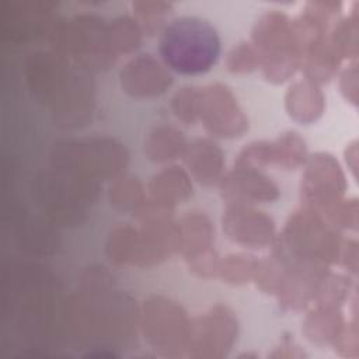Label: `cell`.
Listing matches in <instances>:
<instances>
[{
  "mask_svg": "<svg viewBox=\"0 0 359 359\" xmlns=\"http://www.w3.org/2000/svg\"><path fill=\"white\" fill-rule=\"evenodd\" d=\"M160 56L164 65L184 76L209 72L220 56V38L206 20L182 15L168 22L160 36Z\"/></svg>",
  "mask_w": 359,
  "mask_h": 359,
  "instance_id": "obj_1",
  "label": "cell"
},
{
  "mask_svg": "<svg viewBox=\"0 0 359 359\" xmlns=\"http://www.w3.org/2000/svg\"><path fill=\"white\" fill-rule=\"evenodd\" d=\"M252 42L268 80L282 83L300 65V48L293 22L279 10H268L257 20Z\"/></svg>",
  "mask_w": 359,
  "mask_h": 359,
  "instance_id": "obj_2",
  "label": "cell"
},
{
  "mask_svg": "<svg viewBox=\"0 0 359 359\" xmlns=\"http://www.w3.org/2000/svg\"><path fill=\"white\" fill-rule=\"evenodd\" d=\"M49 36L60 56H72L86 67L108 65L115 57L108 24L94 14H80L55 21Z\"/></svg>",
  "mask_w": 359,
  "mask_h": 359,
  "instance_id": "obj_3",
  "label": "cell"
},
{
  "mask_svg": "<svg viewBox=\"0 0 359 359\" xmlns=\"http://www.w3.org/2000/svg\"><path fill=\"white\" fill-rule=\"evenodd\" d=\"M55 164L76 175L105 177L112 175L125 165V149L111 139H93L87 142H69L55 151Z\"/></svg>",
  "mask_w": 359,
  "mask_h": 359,
  "instance_id": "obj_4",
  "label": "cell"
},
{
  "mask_svg": "<svg viewBox=\"0 0 359 359\" xmlns=\"http://www.w3.org/2000/svg\"><path fill=\"white\" fill-rule=\"evenodd\" d=\"M199 118L210 133L222 137L240 136L248 128L237 100L222 84H210L201 90Z\"/></svg>",
  "mask_w": 359,
  "mask_h": 359,
  "instance_id": "obj_5",
  "label": "cell"
},
{
  "mask_svg": "<svg viewBox=\"0 0 359 359\" xmlns=\"http://www.w3.org/2000/svg\"><path fill=\"white\" fill-rule=\"evenodd\" d=\"M344 175L331 156L317 154L310 158L303 175L304 199L316 206H332L344 192Z\"/></svg>",
  "mask_w": 359,
  "mask_h": 359,
  "instance_id": "obj_6",
  "label": "cell"
},
{
  "mask_svg": "<svg viewBox=\"0 0 359 359\" xmlns=\"http://www.w3.org/2000/svg\"><path fill=\"white\" fill-rule=\"evenodd\" d=\"M223 229L227 236L245 247L261 248L273 240L275 226L269 216L248 205L231 203L223 216Z\"/></svg>",
  "mask_w": 359,
  "mask_h": 359,
  "instance_id": "obj_7",
  "label": "cell"
},
{
  "mask_svg": "<svg viewBox=\"0 0 359 359\" xmlns=\"http://www.w3.org/2000/svg\"><path fill=\"white\" fill-rule=\"evenodd\" d=\"M121 83L132 97L146 98L163 94L171 84V76L151 55H139L121 72Z\"/></svg>",
  "mask_w": 359,
  "mask_h": 359,
  "instance_id": "obj_8",
  "label": "cell"
},
{
  "mask_svg": "<svg viewBox=\"0 0 359 359\" xmlns=\"http://www.w3.org/2000/svg\"><path fill=\"white\" fill-rule=\"evenodd\" d=\"M222 191L226 199L237 205L269 202L278 198V187L258 170L250 167L237 165L223 178Z\"/></svg>",
  "mask_w": 359,
  "mask_h": 359,
  "instance_id": "obj_9",
  "label": "cell"
},
{
  "mask_svg": "<svg viewBox=\"0 0 359 359\" xmlns=\"http://www.w3.org/2000/svg\"><path fill=\"white\" fill-rule=\"evenodd\" d=\"M184 157L189 171L203 184L213 182L223 168V156L220 149L206 139H199L187 146Z\"/></svg>",
  "mask_w": 359,
  "mask_h": 359,
  "instance_id": "obj_10",
  "label": "cell"
},
{
  "mask_svg": "<svg viewBox=\"0 0 359 359\" xmlns=\"http://www.w3.org/2000/svg\"><path fill=\"white\" fill-rule=\"evenodd\" d=\"M286 108L299 122L316 121L324 109V98L314 81L306 79L294 83L286 95Z\"/></svg>",
  "mask_w": 359,
  "mask_h": 359,
  "instance_id": "obj_11",
  "label": "cell"
},
{
  "mask_svg": "<svg viewBox=\"0 0 359 359\" xmlns=\"http://www.w3.org/2000/svg\"><path fill=\"white\" fill-rule=\"evenodd\" d=\"M192 191L191 181L180 167L164 168L156 174L150 182L151 199L171 208L174 203L189 196Z\"/></svg>",
  "mask_w": 359,
  "mask_h": 359,
  "instance_id": "obj_12",
  "label": "cell"
},
{
  "mask_svg": "<svg viewBox=\"0 0 359 359\" xmlns=\"http://www.w3.org/2000/svg\"><path fill=\"white\" fill-rule=\"evenodd\" d=\"M178 226L181 234V248L189 261L210 252L209 248L213 237L212 226L205 215L189 212Z\"/></svg>",
  "mask_w": 359,
  "mask_h": 359,
  "instance_id": "obj_13",
  "label": "cell"
},
{
  "mask_svg": "<svg viewBox=\"0 0 359 359\" xmlns=\"http://www.w3.org/2000/svg\"><path fill=\"white\" fill-rule=\"evenodd\" d=\"M187 149L184 136L174 128H156L146 140V153L153 161H168L184 154Z\"/></svg>",
  "mask_w": 359,
  "mask_h": 359,
  "instance_id": "obj_14",
  "label": "cell"
},
{
  "mask_svg": "<svg viewBox=\"0 0 359 359\" xmlns=\"http://www.w3.org/2000/svg\"><path fill=\"white\" fill-rule=\"evenodd\" d=\"M108 34L112 50L115 53H128L136 49L142 41V27L137 20L130 17H118L108 22Z\"/></svg>",
  "mask_w": 359,
  "mask_h": 359,
  "instance_id": "obj_15",
  "label": "cell"
},
{
  "mask_svg": "<svg viewBox=\"0 0 359 359\" xmlns=\"http://www.w3.org/2000/svg\"><path fill=\"white\" fill-rule=\"evenodd\" d=\"M137 241L139 233L130 227H118L111 234L107 252L111 261L116 264L123 262H135L137 252Z\"/></svg>",
  "mask_w": 359,
  "mask_h": 359,
  "instance_id": "obj_16",
  "label": "cell"
},
{
  "mask_svg": "<svg viewBox=\"0 0 359 359\" xmlns=\"http://www.w3.org/2000/svg\"><path fill=\"white\" fill-rule=\"evenodd\" d=\"M258 262L248 255L233 254L226 257L217 265V273L230 283H243L255 275Z\"/></svg>",
  "mask_w": 359,
  "mask_h": 359,
  "instance_id": "obj_17",
  "label": "cell"
},
{
  "mask_svg": "<svg viewBox=\"0 0 359 359\" xmlns=\"http://www.w3.org/2000/svg\"><path fill=\"white\" fill-rule=\"evenodd\" d=\"M276 164L285 168H294L306 160V144L296 133H285L275 143Z\"/></svg>",
  "mask_w": 359,
  "mask_h": 359,
  "instance_id": "obj_18",
  "label": "cell"
},
{
  "mask_svg": "<svg viewBox=\"0 0 359 359\" xmlns=\"http://www.w3.org/2000/svg\"><path fill=\"white\" fill-rule=\"evenodd\" d=\"M111 203L119 209H135L143 202L142 187L136 178L121 177L109 188Z\"/></svg>",
  "mask_w": 359,
  "mask_h": 359,
  "instance_id": "obj_19",
  "label": "cell"
},
{
  "mask_svg": "<svg viewBox=\"0 0 359 359\" xmlns=\"http://www.w3.org/2000/svg\"><path fill=\"white\" fill-rule=\"evenodd\" d=\"M132 11L135 13L137 22L146 32H153L163 20L172 11V4L167 1H133Z\"/></svg>",
  "mask_w": 359,
  "mask_h": 359,
  "instance_id": "obj_20",
  "label": "cell"
},
{
  "mask_svg": "<svg viewBox=\"0 0 359 359\" xmlns=\"http://www.w3.org/2000/svg\"><path fill=\"white\" fill-rule=\"evenodd\" d=\"M201 90L187 87L180 90L172 98V111L185 123H194L199 118Z\"/></svg>",
  "mask_w": 359,
  "mask_h": 359,
  "instance_id": "obj_21",
  "label": "cell"
},
{
  "mask_svg": "<svg viewBox=\"0 0 359 359\" xmlns=\"http://www.w3.org/2000/svg\"><path fill=\"white\" fill-rule=\"evenodd\" d=\"M259 65L258 53L254 45L248 42H240L236 45L227 57V66L231 72L244 73L251 72Z\"/></svg>",
  "mask_w": 359,
  "mask_h": 359,
  "instance_id": "obj_22",
  "label": "cell"
}]
</instances>
